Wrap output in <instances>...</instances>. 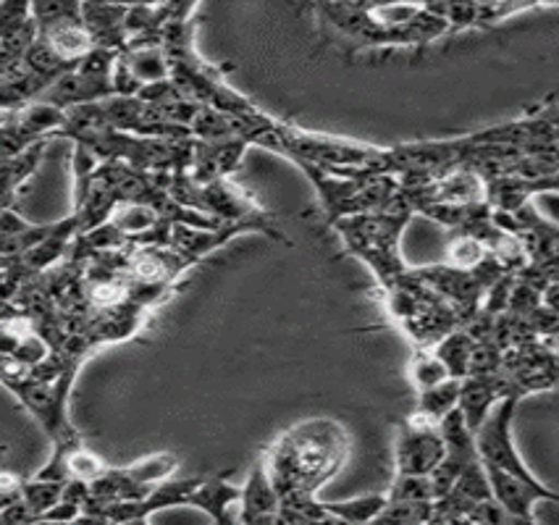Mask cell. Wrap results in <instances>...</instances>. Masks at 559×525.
I'll return each instance as SVG.
<instances>
[{
	"label": "cell",
	"instance_id": "6da1fadb",
	"mask_svg": "<svg viewBox=\"0 0 559 525\" xmlns=\"http://www.w3.org/2000/svg\"><path fill=\"white\" fill-rule=\"evenodd\" d=\"M353 437L340 420L310 418L278 433L265 450V476L282 499V508L302 517H321L323 504L316 494L344 468Z\"/></svg>",
	"mask_w": 559,
	"mask_h": 525
},
{
	"label": "cell",
	"instance_id": "7a4b0ae2",
	"mask_svg": "<svg viewBox=\"0 0 559 525\" xmlns=\"http://www.w3.org/2000/svg\"><path fill=\"white\" fill-rule=\"evenodd\" d=\"M313 11L347 53L370 48H424L447 37L433 3H318Z\"/></svg>",
	"mask_w": 559,
	"mask_h": 525
},
{
	"label": "cell",
	"instance_id": "3957f363",
	"mask_svg": "<svg viewBox=\"0 0 559 525\" xmlns=\"http://www.w3.org/2000/svg\"><path fill=\"white\" fill-rule=\"evenodd\" d=\"M518 402L520 399L515 397L499 402L484 420V426L473 433V444H476L480 470L489 484L493 502L512 515L533 517L536 504H557L559 494L525 468L523 457L512 442V418H515Z\"/></svg>",
	"mask_w": 559,
	"mask_h": 525
},
{
	"label": "cell",
	"instance_id": "277c9868",
	"mask_svg": "<svg viewBox=\"0 0 559 525\" xmlns=\"http://www.w3.org/2000/svg\"><path fill=\"white\" fill-rule=\"evenodd\" d=\"M402 200L415 213H424L450 231H465L491 216L486 177L473 166H454L437 177H396Z\"/></svg>",
	"mask_w": 559,
	"mask_h": 525
},
{
	"label": "cell",
	"instance_id": "5b68a950",
	"mask_svg": "<svg viewBox=\"0 0 559 525\" xmlns=\"http://www.w3.org/2000/svg\"><path fill=\"white\" fill-rule=\"evenodd\" d=\"M273 140V153L284 155L292 164H310L334 177H396L392 147L308 132L287 121H276Z\"/></svg>",
	"mask_w": 559,
	"mask_h": 525
},
{
	"label": "cell",
	"instance_id": "8992f818",
	"mask_svg": "<svg viewBox=\"0 0 559 525\" xmlns=\"http://www.w3.org/2000/svg\"><path fill=\"white\" fill-rule=\"evenodd\" d=\"M168 194L174 203L190 211L203 213V216L213 218V222L226 226H242L247 231H260V235L276 239V242L292 244L282 229L276 226L273 213L258 205V200L242 187L234 184L231 179H218L211 184H194L187 177V171H177L168 177Z\"/></svg>",
	"mask_w": 559,
	"mask_h": 525
},
{
	"label": "cell",
	"instance_id": "52a82bcc",
	"mask_svg": "<svg viewBox=\"0 0 559 525\" xmlns=\"http://www.w3.org/2000/svg\"><path fill=\"white\" fill-rule=\"evenodd\" d=\"M413 222V211L402 200L400 205L386 213H370V216H353L331 224L340 231L344 248L349 255L360 258L373 271L379 287H389L394 278L407 271L400 255V239L405 226Z\"/></svg>",
	"mask_w": 559,
	"mask_h": 525
},
{
	"label": "cell",
	"instance_id": "ba28073f",
	"mask_svg": "<svg viewBox=\"0 0 559 525\" xmlns=\"http://www.w3.org/2000/svg\"><path fill=\"white\" fill-rule=\"evenodd\" d=\"M383 302L389 315L415 347H433L437 342L463 329V321L433 289H428L413 269H407L389 287H383Z\"/></svg>",
	"mask_w": 559,
	"mask_h": 525
},
{
	"label": "cell",
	"instance_id": "9c48e42d",
	"mask_svg": "<svg viewBox=\"0 0 559 525\" xmlns=\"http://www.w3.org/2000/svg\"><path fill=\"white\" fill-rule=\"evenodd\" d=\"M295 166H300L305 177L313 181L329 224L353 216L386 213L402 203V187L396 177H334L310 164Z\"/></svg>",
	"mask_w": 559,
	"mask_h": 525
},
{
	"label": "cell",
	"instance_id": "30bf717a",
	"mask_svg": "<svg viewBox=\"0 0 559 525\" xmlns=\"http://www.w3.org/2000/svg\"><path fill=\"white\" fill-rule=\"evenodd\" d=\"M502 379L510 386V394L515 399L528 397V394L546 392L557 384V353L555 339L544 345V339L523 342V345L504 349Z\"/></svg>",
	"mask_w": 559,
	"mask_h": 525
},
{
	"label": "cell",
	"instance_id": "8fae6325",
	"mask_svg": "<svg viewBox=\"0 0 559 525\" xmlns=\"http://www.w3.org/2000/svg\"><path fill=\"white\" fill-rule=\"evenodd\" d=\"M444 460V437L441 423L407 415L394 431V463L396 476H431Z\"/></svg>",
	"mask_w": 559,
	"mask_h": 525
},
{
	"label": "cell",
	"instance_id": "7c38bea8",
	"mask_svg": "<svg viewBox=\"0 0 559 525\" xmlns=\"http://www.w3.org/2000/svg\"><path fill=\"white\" fill-rule=\"evenodd\" d=\"M247 147L245 134H231V138H221L211 142L192 140L190 166H187V177L194 184H211V181L229 179V174L242 164Z\"/></svg>",
	"mask_w": 559,
	"mask_h": 525
},
{
	"label": "cell",
	"instance_id": "4fadbf2b",
	"mask_svg": "<svg viewBox=\"0 0 559 525\" xmlns=\"http://www.w3.org/2000/svg\"><path fill=\"white\" fill-rule=\"evenodd\" d=\"M507 397H512V394L507 381L502 379V373L467 375V379L460 381L457 410L463 415L467 431L476 433L484 426V420L489 418L493 407Z\"/></svg>",
	"mask_w": 559,
	"mask_h": 525
},
{
	"label": "cell",
	"instance_id": "5bb4252c",
	"mask_svg": "<svg viewBox=\"0 0 559 525\" xmlns=\"http://www.w3.org/2000/svg\"><path fill=\"white\" fill-rule=\"evenodd\" d=\"M129 5H110V3H80V16L84 29H87L93 48L114 50L121 53L127 45V29H123V19H127Z\"/></svg>",
	"mask_w": 559,
	"mask_h": 525
},
{
	"label": "cell",
	"instance_id": "9a60e30c",
	"mask_svg": "<svg viewBox=\"0 0 559 525\" xmlns=\"http://www.w3.org/2000/svg\"><path fill=\"white\" fill-rule=\"evenodd\" d=\"M242 226H218V229H192V226H171L168 248L185 255L192 265L205 261L207 255L229 244L231 239L245 235Z\"/></svg>",
	"mask_w": 559,
	"mask_h": 525
},
{
	"label": "cell",
	"instance_id": "2e32d148",
	"mask_svg": "<svg viewBox=\"0 0 559 525\" xmlns=\"http://www.w3.org/2000/svg\"><path fill=\"white\" fill-rule=\"evenodd\" d=\"M181 460L174 452H155V455L140 457L134 463L123 465L121 473L129 484L140 491L142 497H147L155 486H160L168 478H174V473L179 470Z\"/></svg>",
	"mask_w": 559,
	"mask_h": 525
},
{
	"label": "cell",
	"instance_id": "e0dca14e",
	"mask_svg": "<svg viewBox=\"0 0 559 525\" xmlns=\"http://www.w3.org/2000/svg\"><path fill=\"white\" fill-rule=\"evenodd\" d=\"M48 145L50 140H45L32 145L29 151H24L22 155H16V158H0V200H3L5 205L14 207L16 192L22 190L24 181L40 168V160Z\"/></svg>",
	"mask_w": 559,
	"mask_h": 525
},
{
	"label": "cell",
	"instance_id": "ac0fdd59",
	"mask_svg": "<svg viewBox=\"0 0 559 525\" xmlns=\"http://www.w3.org/2000/svg\"><path fill=\"white\" fill-rule=\"evenodd\" d=\"M431 349H433V355L444 362L450 379L463 381L471 375V360H473V353H476V339H473L471 332H467L465 326L454 329L452 334H447L444 339L437 342Z\"/></svg>",
	"mask_w": 559,
	"mask_h": 525
},
{
	"label": "cell",
	"instance_id": "d6986e66",
	"mask_svg": "<svg viewBox=\"0 0 559 525\" xmlns=\"http://www.w3.org/2000/svg\"><path fill=\"white\" fill-rule=\"evenodd\" d=\"M239 491L242 489L226 481V476L203 478V481L198 484V489L190 494V499H187V504L203 510L207 517H216L229 512L234 504L239 502Z\"/></svg>",
	"mask_w": 559,
	"mask_h": 525
},
{
	"label": "cell",
	"instance_id": "ffe728a7",
	"mask_svg": "<svg viewBox=\"0 0 559 525\" xmlns=\"http://www.w3.org/2000/svg\"><path fill=\"white\" fill-rule=\"evenodd\" d=\"M457 399H460V381L447 379L437 386L418 392V402H415L413 413L426 420H433V423H441V420L457 407Z\"/></svg>",
	"mask_w": 559,
	"mask_h": 525
},
{
	"label": "cell",
	"instance_id": "44dd1931",
	"mask_svg": "<svg viewBox=\"0 0 559 525\" xmlns=\"http://www.w3.org/2000/svg\"><path fill=\"white\" fill-rule=\"evenodd\" d=\"M383 508H386V494H366L347 499V502L323 504L329 515L340 517V521L349 525H370L381 515Z\"/></svg>",
	"mask_w": 559,
	"mask_h": 525
},
{
	"label": "cell",
	"instance_id": "7402d4cb",
	"mask_svg": "<svg viewBox=\"0 0 559 525\" xmlns=\"http://www.w3.org/2000/svg\"><path fill=\"white\" fill-rule=\"evenodd\" d=\"M409 379H413L418 392H424V389H431L450 379V373H447L444 362L433 355L431 347H418L409 358Z\"/></svg>",
	"mask_w": 559,
	"mask_h": 525
},
{
	"label": "cell",
	"instance_id": "603a6c76",
	"mask_svg": "<svg viewBox=\"0 0 559 525\" xmlns=\"http://www.w3.org/2000/svg\"><path fill=\"white\" fill-rule=\"evenodd\" d=\"M486 261V250L467 231H452L450 248H447V265L460 271H473Z\"/></svg>",
	"mask_w": 559,
	"mask_h": 525
},
{
	"label": "cell",
	"instance_id": "cb8c5ba5",
	"mask_svg": "<svg viewBox=\"0 0 559 525\" xmlns=\"http://www.w3.org/2000/svg\"><path fill=\"white\" fill-rule=\"evenodd\" d=\"M63 486L58 481H40V478H27L22 484V504L27 508L35 517H43L53 504L61 499Z\"/></svg>",
	"mask_w": 559,
	"mask_h": 525
},
{
	"label": "cell",
	"instance_id": "d4e9b609",
	"mask_svg": "<svg viewBox=\"0 0 559 525\" xmlns=\"http://www.w3.org/2000/svg\"><path fill=\"white\" fill-rule=\"evenodd\" d=\"M389 502H433V489L428 476H396L386 491Z\"/></svg>",
	"mask_w": 559,
	"mask_h": 525
},
{
	"label": "cell",
	"instance_id": "484cf974",
	"mask_svg": "<svg viewBox=\"0 0 559 525\" xmlns=\"http://www.w3.org/2000/svg\"><path fill=\"white\" fill-rule=\"evenodd\" d=\"M211 525H242V521H237V517H234L231 510H229V512H224V515L211 517Z\"/></svg>",
	"mask_w": 559,
	"mask_h": 525
}]
</instances>
